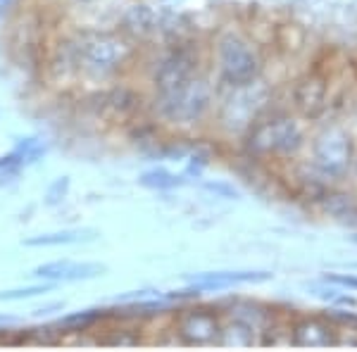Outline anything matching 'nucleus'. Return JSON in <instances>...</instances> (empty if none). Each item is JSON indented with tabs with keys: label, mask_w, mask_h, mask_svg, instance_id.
I'll list each match as a JSON object with an SVG mask.
<instances>
[{
	"label": "nucleus",
	"mask_w": 357,
	"mask_h": 352,
	"mask_svg": "<svg viewBox=\"0 0 357 352\" xmlns=\"http://www.w3.org/2000/svg\"><path fill=\"white\" fill-rule=\"evenodd\" d=\"M329 284H338L345 288H357V276H343V274H326L324 276Z\"/></svg>",
	"instance_id": "25"
},
{
	"label": "nucleus",
	"mask_w": 357,
	"mask_h": 352,
	"mask_svg": "<svg viewBox=\"0 0 357 352\" xmlns=\"http://www.w3.org/2000/svg\"><path fill=\"white\" fill-rule=\"evenodd\" d=\"M293 107L305 119H317L326 107V79L317 72L301 77L293 86Z\"/></svg>",
	"instance_id": "12"
},
{
	"label": "nucleus",
	"mask_w": 357,
	"mask_h": 352,
	"mask_svg": "<svg viewBox=\"0 0 357 352\" xmlns=\"http://www.w3.org/2000/svg\"><path fill=\"white\" fill-rule=\"evenodd\" d=\"M82 79L93 84H114L136 55V43L122 31L84 29L74 33Z\"/></svg>",
	"instance_id": "1"
},
{
	"label": "nucleus",
	"mask_w": 357,
	"mask_h": 352,
	"mask_svg": "<svg viewBox=\"0 0 357 352\" xmlns=\"http://www.w3.org/2000/svg\"><path fill=\"white\" fill-rule=\"evenodd\" d=\"M353 240H355V243H357V236H353Z\"/></svg>",
	"instance_id": "28"
},
{
	"label": "nucleus",
	"mask_w": 357,
	"mask_h": 352,
	"mask_svg": "<svg viewBox=\"0 0 357 352\" xmlns=\"http://www.w3.org/2000/svg\"><path fill=\"white\" fill-rule=\"evenodd\" d=\"M355 160L353 136L338 124L324 126L312 141V167L321 178H341Z\"/></svg>",
	"instance_id": "5"
},
{
	"label": "nucleus",
	"mask_w": 357,
	"mask_h": 352,
	"mask_svg": "<svg viewBox=\"0 0 357 352\" xmlns=\"http://www.w3.org/2000/svg\"><path fill=\"white\" fill-rule=\"evenodd\" d=\"M321 207L324 212L338 222H350L357 224V203L353 195L348 193H326L321 195Z\"/></svg>",
	"instance_id": "17"
},
{
	"label": "nucleus",
	"mask_w": 357,
	"mask_h": 352,
	"mask_svg": "<svg viewBox=\"0 0 357 352\" xmlns=\"http://www.w3.org/2000/svg\"><path fill=\"white\" fill-rule=\"evenodd\" d=\"M0 17H3V13H0Z\"/></svg>",
	"instance_id": "30"
},
{
	"label": "nucleus",
	"mask_w": 357,
	"mask_h": 352,
	"mask_svg": "<svg viewBox=\"0 0 357 352\" xmlns=\"http://www.w3.org/2000/svg\"><path fill=\"white\" fill-rule=\"evenodd\" d=\"M222 319L212 309L191 307L174 316V340L181 345H220Z\"/></svg>",
	"instance_id": "9"
},
{
	"label": "nucleus",
	"mask_w": 357,
	"mask_h": 352,
	"mask_svg": "<svg viewBox=\"0 0 357 352\" xmlns=\"http://www.w3.org/2000/svg\"><path fill=\"white\" fill-rule=\"evenodd\" d=\"M215 102V91L203 74H193L186 84L167 91V93H151L146 109L160 124L188 129L200 124L210 114Z\"/></svg>",
	"instance_id": "2"
},
{
	"label": "nucleus",
	"mask_w": 357,
	"mask_h": 352,
	"mask_svg": "<svg viewBox=\"0 0 357 352\" xmlns=\"http://www.w3.org/2000/svg\"><path fill=\"white\" fill-rule=\"evenodd\" d=\"M272 274L267 271H215V274H203L193 281L195 291H220L234 284H250V281H267Z\"/></svg>",
	"instance_id": "14"
},
{
	"label": "nucleus",
	"mask_w": 357,
	"mask_h": 352,
	"mask_svg": "<svg viewBox=\"0 0 357 352\" xmlns=\"http://www.w3.org/2000/svg\"><path fill=\"white\" fill-rule=\"evenodd\" d=\"M53 291V284H36V286H24V288H13V291H0V303H15V300H31L38 298L41 293Z\"/></svg>",
	"instance_id": "22"
},
{
	"label": "nucleus",
	"mask_w": 357,
	"mask_h": 352,
	"mask_svg": "<svg viewBox=\"0 0 357 352\" xmlns=\"http://www.w3.org/2000/svg\"><path fill=\"white\" fill-rule=\"evenodd\" d=\"M215 60L220 79L229 89L234 86H248L257 82L262 74V60L250 41H245L241 33L227 31L217 38Z\"/></svg>",
	"instance_id": "4"
},
{
	"label": "nucleus",
	"mask_w": 357,
	"mask_h": 352,
	"mask_svg": "<svg viewBox=\"0 0 357 352\" xmlns=\"http://www.w3.org/2000/svg\"><path fill=\"white\" fill-rule=\"evenodd\" d=\"M45 77L57 89H72L82 84V65H79V50L74 33L62 36L48 53L45 60Z\"/></svg>",
	"instance_id": "10"
},
{
	"label": "nucleus",
	"mask_w": 357,
	"mask_h": 352,
	"mask_svg": "<svg viewBox=\"0 0 357 352\" xmlns=\"http://www.w3.org/2000/svg\"><path fill=\"white\" fill-rule=\"evenodd\" d=\"M89 109L96 119L117 126L136 122L141 109H146V102L136 89L114 82L107 89H100L89 95Z\"/></svg>",
	"instance_id": "8"
},
{
	"label": "nucleus",
	"mask_w": 357,
	"mask_h": 352,
	"mask_svg": "<svg viewBox=\"0 0 357 352\" xmlns=\"http://www.w3.org/2000/svg\"><path fill=\"white\" fill-rule=\"evenodd\" d=\"M93 343L98 345H114V348H124V345H129V348H134V345H141L146 343L141 336V326L138 324H119V326H112V328H105V333L102 336H98Z\"/></svg>",
	"instance_id": "18"
},
{
	"label": "nucleus",
	"mask_w": 357,
	"mask_h": 352,
	"mask_svg": "<svg viewBox=\"0 0 357 352\" xmlns=\"http://www.w3.org/2000/svg\"><path fill=\"white\" fill-rule=\"evenodd\" d=\"M355 174H357V162H355Z\"/></svg>",
	"instance_id": "29"
},
{
	"label": "nucleus",
	"mask_w": 357,
	"mask_h": 352,
	"mask_svg": "<svg viewBox=\"0 0 357 352\" xmlns=\"http://www.w3.org/2000/svg\"><path fill=\"white\" fill-rule=\"evenodd\" d=\"M291 345L296 348H329L336 345V328L321 319H301L291 326Z\"/></svg>",
	"instance_id": "13"
},
{
	"label": "nucleus",
	"mask_w": 357,
	"mask_h": 352,
	"mask_svg": "<svg viewBox=\"0 0 357 352\" xmlns=\"http://www.w3.org/2000/svg\"><path fill=\"white\" fill-rule=\"evenodd\" d=\"M220 345H227V348H250V345H255V324L243 319V316H234L229 324H222Z\"/></svg>",
	"instance_id": "16"
},
{
	"label": "nucleus",
	"mask_w": 357,
	"mask_h": 352,
	"mask_svg": "<svg viewBox=\"0 0 357 352\" xmlns=\"http://www.w3.org/2000/svg\"><path fill=\"white\" fill-rule=\"evenodd\" d=\"M269 100V91L264 84L257 82L248 86H234L231 95L222 102L220 109V126L229 134H245L257 117H262Z\"/></svg>",
	"instance_id": "6"
},
{
	"label": "nucleus",
	"mask_w": 357,
	"mask_h": 352,
	"mask_svg": "<svg viewBox=\"0 0 357 352\" xmlns=\"http://www.w3.org/2000/svg\"><path fill=\"white\" fill-rule=\"evenodd\" d=\"M198 74V55L188 45H169L148 62L151 93H167Z\"/></svg>",
	"instance_id": "7"
},
{
	"label": "nucleus",
	"mask_w": 357,
	"mask_h": 352,
	"mask_svg": "<svg viewBox=\"0 0 357 352\" xmlns=\"http://www.w3.org/2000/svg\"><path fill=\"white\" fill-rule=\"evenodd\" d=\"M69 190V176H57L53 183L48 186V190H45V205H57L65 200Z\"/></svg>",
	"instance_id": "23"
},
{
	"label": "nucleus",
	"mask_w": 357,
	"mask_h": 352,
	"mask_svg": "<svg viewBox=\"0 0 357 352\" xmlns=\"http://www.w3.org/2000/svg\"><path fill=\"white\" fill-rule=\"evenodd\" d=\"M336 345H357V328L353 326L336 328Z\"/></svg>",
	"instance_id": "24"
},
{
	"label": "nucleus",
	"mask_w": 357,
	"mask_h": 352,
	"mask_svg": "<svg viewBox=\"0 0 357 352\" xmlns=\"http://www.w3.org/2000/svg\"><path fill=\"white\" fill-rule=\"evenodd\" d=\"M110 319V314H107L105 309H84V312H74V314L65 316V319L60 321V326L65 328H72V331H86V328H93L96 324H100V321Z\"/></svg>",
	"instance_id": "21"
},
{
	"label": "nucleus",
	"mask_w": 357,
	"mask_h": 352,
	"mask_svg": "<svg viewBox=\"0 0 357 352\" xmlns=\"http://www.w3.org/2000/svg\"><path fill=\"white\" fill-rule=\"evenodd\" d=\"M77 3H91V0H77Z\"/></svg>",
	"instance_id": "27"
},
{
	"label": "nucleus",
	"mask_w": 357,
	"mask_h": 352,
	"mask_svg": "<svg viewBox=\"0 0 357 352\" xmlns=\"http://www.w3.org/2000/svg\"><path fill=\"white\" fill-rule=\"evenodd\" d=\"M138 186H143L148 190H172V188L183 186V178L172 174L165 167H153V169L143 171V174L138 176Z\"/></svg>",
	"instance_id": "19"
},
{
	"label": "nucleus",
	"mask_w": 357,
	"mask_h": 352,
	"mask_svg": "<svg viewBox=\"0 0 357 352\" xmlns=\"http://www.w3.org/2000/svg\"><path fill=\"white\" fill-rule=\"evenodd\" d=\"M243 136H245V150L255 160L293 158L305 146L303 126L291 114L257 117Z\"/></svg>",
	"instance_id": "3"
},
{
	"label": "nucleus",
	"mask_w": 357,
	"mask_h": 352,
	"mask_svg": "<svg viewBox=\"0 0 357 352\" xmlns=\"http://www.w3.org/2000/svg\"><path fill=\"white\" fill-rule=\"evenodd\" d=\"M207 188L224 195V198H236V190L231 186H227V183H207Z\"/></svg>",
	"instance_id": "26"
},
{
	"label": "nucleus",
	"mask_w": 357,
	"mask_h": 352,
	"mask_svg": "<svg viewBox=\"0 0 357 352\" xmlns=\"http://www.w3.org/2000/svg\"><path fill=\"white\" fill-rule=\"evenodd\" d=\"M96 231L93 229H65V231H53V234H38L31 238L22 240V245L26 247H60V245H77L93 240Z\"/></svg>",
	"instance_id": "15"
},
{
	"label": "nucleus",
	"mask_w": 357,
	"mask_h": 352,
	"mask_svg": "<svg viewBox=\"0 0 357 352\" xmlns=\"http://www.w3.org/2000/svg\"><path fill=\"white\" fill-rule=\"evenodd\" d=\"M153 15L151 10L146 8H134L129 15L124 17V26H122V33L131 38L134 43H138V38H143L146 33L153 31Z\"/></svg>",
	"instance_id": "20"
},
{
	"label": "nucleus",
	"mask_w": 357,
	"mask_h": 352,
	"mask_svg": "<svg viewBox=\"0 0 357 352\" xmlns=\"http://www.w3.org/2000/svg\"><path fill=\"white\" fill-rule=\"evenodd\" d=\"M107 271L100 262H74V259H53V262L38 264L31 271L33 279L50 281V284H77V281L98 279Z\"/></svg>",
	"instance_id": "11"
}]
</instances>
